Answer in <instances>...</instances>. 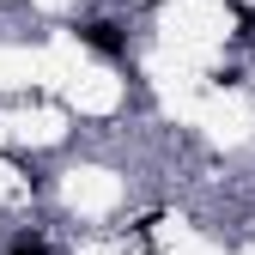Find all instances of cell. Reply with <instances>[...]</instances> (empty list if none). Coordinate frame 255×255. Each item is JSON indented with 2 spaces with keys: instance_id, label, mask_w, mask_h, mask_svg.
Returning a JSON list of instances; mask_svg holds the SVG:
<instances>
[{
  "instance_id": "6da1fadb",
  "label": "cell",
  "mask_w": 255,
  "mask_h": 255,
  "mask_svg": "<svg viewBox=\"0 0 255 255\" xmlns=\"http://www.w3.org/2000/svg\"><path fill=\"white\" fill-rule=\"evenodd\" d=\"M73 37H79L91 55H104V61H128V30H122L116 18H79Z\"/></svg>"
},
{
  "instance_id": "7a4b0ae2",
  "label": "cell",
  "mask_w": 255,
  "mask_h": 255,
  "mask_svg": "<svg viewBox=\"0 0 255 255\" xmlns=\"http://www.w3.org/2000/svg\"><path fill=\"white\" fill-rule=\"evenodd\" d=\"M6 255H49V243H43V231H18Z\"/></svg>"
}]
</instances>
